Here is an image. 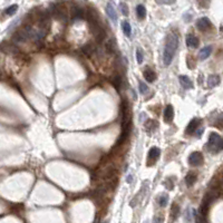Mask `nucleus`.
Segmentation results:
<instances>
[{
  "label": "nucleus",
  "instance_id": "1",
  "mask_svg": "<svg viewBox=\"0 0 223 223\" xmlns=\"http://www.w3.org/2000/svg\"><path fill=\"white\" fill-rule=\"evenodd\" d=\"M177 47H179V36L176 33H171L167 36L164 53H163V62L165 66H168L172 62Z\"/></svg>",
  "mask_w": 223,
  "mask_h": 223
},
{
  "label": "nucleus",
  "instance_id": "2",
  "mask_svg": "<svg viewBox=\"0 0 223 223\" xmlns=\"http://www.w3.org/2000/svg\"><path fill=\"white\" fill-rule=\"evenodd\" d=\"M33 35V30L31 29V27L29 26H26V27H22L20 29H18L14 33L12 36V39L16 43H25L27 39L31 38Z\"/></svg>",
  "mask_w": 223,
  "mask_h": 223
},
{
  "label": "nucleus",
  "instance_id": "3",
  "mask_svg": "<svg viewBox=\"0 0 223 223\" xmlns=\"http://www.w3.org/2000/svg\"><path fill=\"white\" fill-rule=\"evenodd\" d=\"M209 151L211 152H219L223 150V139L220 137L219 134L216 133H211L206 145Z\"/></svg>",
  "mask_w": 223,
  "mask_h": 223
},
{
  "label": "nucleus",
  "instance_id": "4",
  "mask_svg": "<svg viewBox=\"0 0 223 223\" xmlns=\"http://www.w3.org/2000/svg\"><path fill=\"white\" fill-rule=\"evenodd\" d=\"M129 125H132V115L127 100L124 99L122 102V128L127 127Z\"/></svg>",
  "mask_w": 223,
  "mask_h": 223
},
{
  "label": "nucleus",
  "instance_id": "5",
  "mask_svg": "<svg viewBox=\"0 0 223 223\" xmlns=\"http://www.w3.org/2000/svg\"><path fill=\"white\" fill-rule=\"evenodd\" d=\"M89 26H91V30L93 35H94V37L96 38V40L98 43H102L105 39V37H106V33H105L104 28H102V26L99 25L98 22L89 24Z\"/></svg>",
  "mask_w": 223,
  "mask_h": 223
},
{
  "label": "nucleus",
  "instance_id": "6",
  "mask_svg": "<svg viewBox=\"0 0 223 223\" xmlns=\"http://www.w3.org/2000/svg\"><path fill=\"white\" fill-rule=\"evenodd\" d=\"M203 161H204V158H203L201 152H193L189 156V163L192 166H200L203 164Z\"/></svg>",
  "mask_w": 223,
  "mask_h": 223
},
{
  "label": "nucleus",
  "instance_id": "7",
  "mask_svg": "<svg viewBox=\"0 0 223 223\" xmlns=\"http://www.w3.org/2000/svg\"><path fill=\"white\" fill-rule=\"evenodd\" d=\"M196 27H198L199 30L204 31V30L209 29V28L211 27V21H210V19L206 18V17H202V18H200L198 21H196Z\"/></svg>",
  "mask_w": 223,
  "mask_h": 223
},
{
  "label": "nucleus",
  "instance_id": "8",
  "mask_svg": "<svg viewBox=\"0 0 223 223\" xmlns=\"http://www.w3.org/2000/svg\"><path fill=\"white\" fill-rule=\"evenodd\" d=\"M160 155H161V151H160V148H158V147L153 146L150 150V152H148V162L151 163V161H152V165H153L154 163L157 161V158L160 157ZM150 163H148V164H150Z\"/></svg>",
  "mask_w": 223,
  "mask_h": 223
},
{
  "label": "nucleus",
  "instance_id": "9",
  "mask_svg": "<svg viewBox=\"0 0 223 223\" xmlns=\"http://www.w3.org/2000/svg\"><path fill=\"white\" fill-rule=\"evenodd\" d=\"M131 131H132V125H129V126H127V127L123 128V132H122L119 139H117V143H116L117 146H118V145H121V144H123V143L126 141V139L128 137V135L131 134Z\"/></svg>",
  "mask_w": 223,
  "mask_h": 223
},
{
  "label": "nucleus",
  "instance_id": "10",
  "mask_svg": "<svg viewBox=\"0 0 223 223\" xmlns=\"http://www.w3.org/2000/svg\"><path fill=\"white\" fill-rule=\"evenodd\" d=\"M173 118H174V110H173L172 105H167L164 112V121L165 123H172Z\"/></svg>",
  "mask_w": 223,
  "mask_h": 223
},
{
  "label": "nucleus",
  "instance_id": "11",
  "mask_svg": "<svg viewBox=\"0 0 223 223\" xmlns=\"http://www.w3.org/2000/svg\"><path fill=\"white\" fill-rule=\"evenodd\" d=\"M199 124H200V119L193 118V119L189 123V125H187L186 129H185V133H186V134H193V133L198 129Z\"/></svg>",
  "mask_w": 223,
  "mask_h": 223
},
{
  "label": "nucleus",
  "instance_id": "12",
  "mask_svg": "<svg viewBox=\"0 0 223 223\" xmlns=\"http://www.w3.org/2000/svg\"><path fill=\"white\" fill-rule=\"evenodd\" d=\"M83 17H84L83 9L77 7V6H74L72 8V18H73V20H81V19H83Z\"/></svg>",
  "mask_w": 223,
  "mask_h": 223
},
{
  "label": "nucleus",
  "instance_id": "13",
  "mask_svg": "<svg viewBox=\"0 0 223 223\" xmlns=\"http://www.w3.org/2000/svg\"><path fill=\"white\" fill-rule=\"evenodd\" d=\"M179 81H180V83H181V85H182L185 89H191V88H193V83H192V81H191L187 76L181 75V76H179Z\"/></svg>",
  "mask_w": 223,
  "mask_h": 223
},
{
  "label": "nucleus",
  "instance_id": "14",
  "mask_svg": "<svg viewBox=\"0 0 223 223\" xmlns=\"http://www.w3.org/2000/svg\"><path fill=\"white\" fill-rule=\"evenodd\" d=\"M143 75H144L145 81H148V83H153V81H156V74L154 73V70H152L151 68H146L144 70Z\"/></svg>",
  "mask_w": 223,
  "mask_h": 223
},
{
  "label": "nucleus",
  "instance_id": "15",
  "mask_svg": "<svg viewBox=\"0 0 223 223\" xmlns=\"http://www.w3.org/2000/svg\"><path fill=\"white\" fill-rule=\"evenodd\" d=\"M106 14L107 16L112 19V21H116L117 20V14H116V10H115V8L114 6L112 5V2H108L106 6Z\"/></svg>",
  "mask_w": 223,
  "mask_h": 223
},
{
  "label": "nucleus",
  "instance_id": "16",
  "mask_svg": "<svg viewBox=\"0 0 223 223\" xmlns=\"http://www.w3.org/2000/svg\"><path fill=\"white\" fill-rule=\"evenodd\" d=\"M185 43H186V46H189V47L195 48L199 46L200 40L198 39V37H195L194 35H189L185 39Z\"/></svg>",
  "mask_w": 223,
  "mask_h": 223
},
{
  "label": "nucleus",
  "instance_id": "17",
  "mask_svg": "<svg viewBox=\"0 0 223 223\" xmlns=\"http://www.w3.org/2000/svg\"><path fill=\"white\" fill-rule=\"evenodd\" d=\"M196 180H198V175L194 172H189L185 176V183L189 187L193 186V184L196 182Z\"/></svg>",
  "mask_w": 223,
  "mask_h": 223
},
{
  "label": "nucleus",
  "instance_id": "18",
  "mask_svg": "<svg viewBox=\"0 0 223 223\" xmlns=\"http://www.w3.org/2000/svg\"><path fill=\"white\" fill-rule=\"evenodd\" d=\"M81 51L84 53V55L91 56V55H94V53L96 51V48L93 44H86L81 47Z\"/></svg>",
  "mask_w": 223,
  "mask_h": 223
},
{
  "label": "nucleus",
  "instance_id": "19",
  "mask_svg": "<svg viewBox=\"0 0 223 223\" xmlns=\"http://www.w3.org/2000/svg\"><path fill=\"white\" fill-rule=\"evenodd\" d=\"M211 53H212V46H206V47L202 48L201 50H200V54H199V57L201 60H204L209 57V56L211 55Z\"/></svg>",
  "mask_w": 223,
  "mask_h": 223
},
{
  "label": "nucleus",
  "instance_id": "20",
  "mask_svg": "<svg viewBox=\"0 0 223 223\" xmlns=\"http://www.w3.org/2000/svg\"><path fill=\"white\" fill-rule=\"evenodd\" d=\"M220 84V77L218 75H211L208 78V86L209 87H215Z\"/></svg>",
  "mask_w": 223,
  "mask_h": 223
},
{
  "label": "nucleus",
  "instance_id": "21",
  "mask_svg": "<svg viewBox=\"0 0 223 223\" xmlns=\"http://www.w3.org/2000/svg\"><path fill=\"white\" fill-rule=\"evenodd\" d=\"M112 84L113 86L115 87L117 91H121V87H122V84H123V79H122V77L119 75H116V76H114L112 78Z\"/></svg>",
  "mask_w": 223,
  "mask_h": 223
},
{
  "label": "nucleus",
  "instance_id": "22",
  "mask_svg": "<svg viewBox=\"0 0 223 223\" xmlns=\"http://www.w3.org/2000/svg\"><path fill=\"white\" fill-rule=\"evenodd\" d=\"M122 28H123V33H125V36L131 37V33H132V27L129 25L128 21H123L122 22Z\"/></svg>",
  "mask_w": 223,
  "mask_h": 223
},
{
  "label": "nucleus",
  "instance_id": "23",
  "mask_svg": "<svg viewBox=\"0 0 223 223\" xmlns=\"http://www.w3.org/2000/svg\"><path fill=\"white\" fill-rule=\"evenodd\" d=\"M136 14H137L139 19H144L146 17V9H145V7L143 5H139L136 7Z\"/></svg>",
  "mask_w": 223,
  "mask_h": 223
},
{
  "label": "nucleus",
  "instance_id": "24",
  "mask_svg": "<svg viewBox=\"0 0 223 223\" xmlns=\"http://www.w3.org/2000/svg\"><path fill=\"white\" fill-rule=\"evenodd\" d=\"M2 50L7 54H17L18 53V49L14 46V45H8V46H5V44L2 43Z\"/></svg>",
  "mask_w": 223,
  "mask_h": 223
},
{
  "label": "nucleus",
  "instance_id": "25",
  "mask_svg": "<svg viewBox=\"0 0 223 223\" xmlns=\"http://www.w3.org/2000/svg\"><path fill=\"white\" fill-rule=\"evenodd\" d=\"M180 213V206L177 203H173L172 206H171V215H172V219L175 220L177 218Z\"/></svg>",
  "mask_w": 223,
  "mask_h": 223
},
{
  "label": "nucleus",
  "instance_id": "26",
  "mask_svg": "<svg viewBox=\"0 0 223 223\" xmlns=\"http://www.w3.org/2000/svg\"><path fill=\"white\" fill-rule=\"evenodd\" d=\"M17 10H18V6H17V5H12L10 7H8L7 9L5 10V12H6V15H8V16H12V15H15Z\"/></svg>",
  "mask_w": 223,
  "mask_h": 223
},
{
  "label": "nucleus",
  "instance_id": "27",
  "mask_svg": "<svg viewBox=\"0 0 223 223\" xmlns=\"http://www.w3.org/2000/svg\"><path fill=\"white\" fill-rule=\"evenodd\" d=\"M115 43H114V40L112 39V40H110L108 43H107L106 45V50L110 53V54H113L114 51H115Z\"/></svg>",
  "mask_w": 223,
  "mask_h": 223
},
{
  "label": "nucleus",
  "instance_id": "28",
  "mask_svg": "<svg viewBox=\"0 0 223 223\" xmlns=\"http://www.w3.org/2000/svg\"><path fill=\"white\" fill-rule=\"evenodd\" d=\"M121 10H122V14L125 16V17H127L128 14H129V11H128V6L125 2H122L121 4Z\"/></svg>",
  "mask_w": 223,
  "mask_h": 223
},
{
  "label": "nucleus",
  "instance_id": "29",
  "mask_svg": "<svg viewBox=\"0 0 223 223\" xmlns=\"http://www.w3.org/2000/svg\"><path fill=\"white\" fill-rule=\"evenodd\" d=\"M139 91H141V94H145V93H147V91H148V87L146 86V84H144L143 81H141L139 85Z\"/></svg>",
  "mask_w": 223,
  "mask_h": 223
},
{
  "label": "nucleus",
  "instance_id": "30",
  "mask_svg": "<svg viewBox=\"0 0 223 223\" xmlns=\"http://www.w3.org/2000/svg\"><path fill=\"white\" fill-rule=\"evenodd\" d=\"M136 58H137V62H139V64H142L144 57H143V53L141 49H137V50H136Z\"/></svg>",
  "mask_w": 223,
  "mask_h": 223
},
{
  "label": "nucleus",
  "instance_id": "31",
  "mask_svg": "<svg viewBox=\"0 0 223 223\" xmlns=\"http://www.w3.org/2000/svg\"><path fill=\"white\" fill-rule=\"evenodd\" d=\"M158 203H160V205H161L162 208L166 206V204H167V196H166V195H163V196H161V198H160V201H158Z\"/></svg>",
  "mask_w": 223,
  "mask_h": 223
},
{
  "label": "nucleus",
  "instance_id": "32",
  "mask_svg": "<svg viewBox=\"0 0 223 223\" xmlns=\"http://www.w3.org/2000/svg\"><path fill=\"white\" fill-rule=\"evenodd\" d=\"M176 0H157L158 4H164V5H172L174 4Z\"/></svg>",
  "mask_w": 223,
  "mask_h": 223
},
{
  "label": "nucleus",
  "instance_id": "33",
  "mask_svg": "<svg viewBox=\"0 0 223 223\" xmlns=\"http://www.w3.org/2000/svg\"><path fill=\"white\" fill-rule=\"evenodd\" d=\"M131 181H132V176H128V179H127V182H128V183H131Z\"/></svg>",
  "mask_w": 223,
  "mask_h": 223
}]
</instances>
